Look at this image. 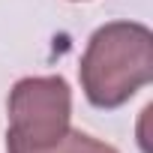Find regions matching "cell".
<instances>
[{
    "label": "cell",
    "instance_id": "obj_2",
    "mask_svg": "<svg viewBox=\"0 0 153 153\" xmlns=\"http://www.w3.org/2000/svg\"><path fill=\"white\" fill-rule=\"evenodd\" d=\"M69 84L60 75L21 78L9 93L6 141L24 147H51L69 132Z\"/></svg>",
    "mask_w": 153,
    "mask_h": 153
},
{
    "label": "cell",
    "instance_id": "obj_1",
    "mask_svg": "<svg viewBox=\"0 0 153 153\" xmlns=\"http://www.w3.org/2000/svg\"><path fill=\"white\" fill-rule=\"evenodd\" d=\"M153 78V36L144 24L114 21L90 36L81 87L96 108H117Z\"/></svg>",
    "mask_w": 153,
    "mask_h": 153
},
{
    "label": "cell",
    "instance_id": "obj_3",
    "mask_svg": "<svg viewBox=\"0 0 153 153\" xmlns=\"http://www.w3.org/2000/svg\"><path fill=\"white\" fill-rule=\"evenodd\" d=\"M6 150L9 153H120L117 147L105 144V141H96L84 132H75L69 129L57 144L51 147H24V144H15V141H6Z\"/></svg>",
    "mask_w": 153,
    "mask_h": 153
}]
</instances>
